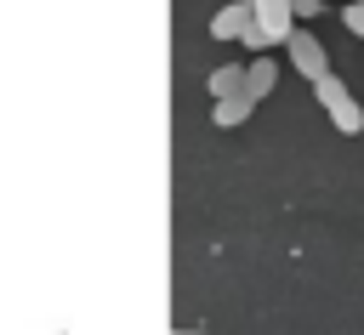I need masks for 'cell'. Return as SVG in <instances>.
<instances>
[{"label": "cell", "instance_id": "cell-10", "mask_svg": "<svg viewBox=\"0 0 364 335\" xmlns=\"http://www.w3.org/2000/svg\"><path fill=\"white\" fill-rule=\"evenodd\" d=\"M296 6V17H318V0H290Z\"/></svg>", "mask_w": 364, "mask_h": 335}, {"label": "cell", "instance_id": "cell-4", "mask_svg": "<svg viewBox=\"0 0 364 335\" xmlns=\"http://www.w3.org/2000/svg\"><path fill=\"white\" fill-rule=\"evenodd\" d=\"M250 23H256V17H250V0H233V6H222V11L210 17V40H245Z\"/></svg>", "mask_w": 364, "mask_h": 335}, {"label": "cell", "instance_id": "cell-7", "mask_svg": "<svg viewBox=\"0 0 364 335\" xmlns=\"http://www.w3.org/2000/svg\"><path fill=\"white\" fill-rule=\"evenodd\" d=\"M205 91H210L216 102H222V97H239V91H245V62H222V68H210Z\"/></svg>", "mask_w": 364, "mask_h": 335}, {"label": "cell", "instance_id": "cell-5", "mask_svg": "<svg viewBox=\"0 0 364 335\" xmlns=\"http://www.w3.org/2000/svg\"><path fill=\"white\" fill-rule=\"evenodd\" d=\"M273 85H279V62L273 57H250L245 62V97H273Z\"/></svg>", "mask_w": 364, "mask_h": 335}, {"label": "cell", "instance_id": "cell-3", "mask_svg": "<svg viewBox=\"0 0 364 335\" xmlns=\"http://www.w3.org/2000/svg\"><path fill=\"white\" fill-rule=\"evenodd\" d=\"M284 51H290V62H296V74H307L313 85H318V79L330 74V57H324V40H318L313 28H296Z\"/></svg>", "mask_w": 364, "mask_h": 335}, {"label": "cell", "instance_id": "cell-8", "mask_svg": "<svg viewBox=\"0 0 364 335\" xmlns=\"http://www.w3.org/2000/svg\"><path fill=\"white\" fill-rule=\"evenodd\" d=\"M341 23H347V34L364 40V0H347V6H341Z\"/></svg>", "mask_w": 364, "mask_h": 335}, {"label": "cell", "instance_id": "cell-2", "mask_svg": "<svg viewBox=\"0 0 364 335\" xmlns=\"http://www.w3.org/2000/svg\"><path fill=\"white\" fill-rule=\"evenodd\" d=\"M250 17H256L267 45H290V34H296V6L290 0H250Z\"/></svg>", "mask_w": 364, "mask_h": 335}, {"label": "cell", "instance_id": "cell-6", "mask_svg": "<svg viewBox=\"0 0 364 335\" xmlns=\"http://www.w3.org/2000/svg\"><path fill=\"white\" fill-rule=\"evenodd\" d=\"M250 114H256V97H245V91H239V97H222V102H210V119H216L222 131H233V125H245Z\"/></svg>", "mask_w": 364, "mask_h": 335}, {"label": "cell", "instance_id": "cell-9", "mask_svg": "<svg viewBox=\"0 0 364 335\" xmlns=\"http://www.w3.org/2000/svg\"><path fill=\"white\" fill-rule=\"evenodd\" d=\"M239 45H245V51H267V40H262V28H256V23L245 28V40H239Z\"/></svg>", "mask_w": 364, "mask_h": 335}, {"label": "cell", "instance_id": "cell-1", "mask_svg": "<svg viewBox=\"0 0 364 335\" xmlns=\"http://www.w3.org/2000/svg\"><path fill=\"white\" fill-rule=\"evenodd\" d=\"M313 97H318V108L330 114V125H336L341 136H358V131H364V108H358V97H353L336 74H324V79L313 85Z\"/></svg>", "mask_w": 364, "mask_h": 335}, {"label": "cell", "instance_id": "cell-11", "mask_svg": "<svg viewBox=\"0 0 364 335\" xmlns=\"http://www.w3.org/2000/svg\"><path fill=\"white\" fill-rule=\"evenodd\" d=\"M188 335H205V329H188Z\"/></svg>", "mask_w": 364, "mask_h": 335}]
</instances>
